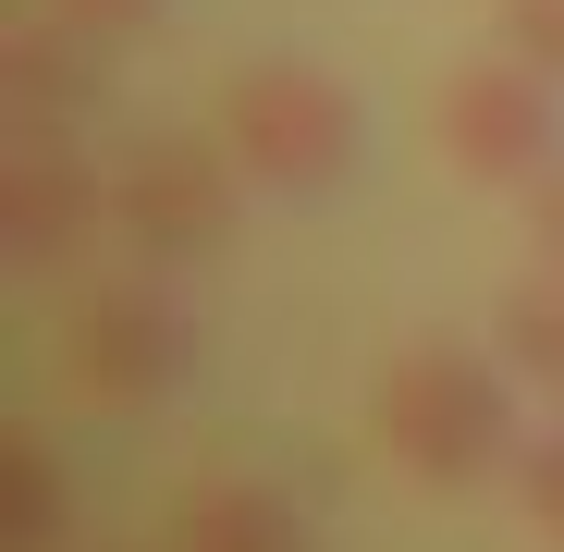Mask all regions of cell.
Returning a JSON list of instances; mask_svg holds the SVG:
<instances>
[{
	"instance_id": "12",
	"label": "cell",
	"mask_w": 564,
	"mask_h": 552,
	"mask_svg": "<svg viewBox=\"0 0 564 552\" xmlns=\"http://www.w3.org/2000/svg\"><path fill=\"white\" fill-rule=\"evenodd\" d=\"M503 50L564 86V0H503Z\"/></svg>"
},
{
	"instance_id": "8",
	"label": "cell",
	"mask_w": 564,
	"mask_h": 552,
	"mask_svg": "<svg viewBox=\"0 0 564 552\" xmlns=\"http://www.w3.org/2000/svg\"><path fill=\"white\" fill-rule=\"evenodd\" d=\"M172 552H319V528L295 516V491H270V479H209L197 504L172 516Z\"/></svg>"
},
{
	"instance_id": "9",
	"label": "cell",
	"mask_w": 564,
	"mask_h": 552,
	"mask_svg": "<svg viewBox=\"0 0 564 552\" xmlns=\"http://www.w3.org/2000/svg\"><path fill=\"white\" fill-rule=\"evenodd\" d=\"M62 540H74V479L37 430H13L0 442V552H62Z\"/></svg>"
},
{
	"instance_id": "3",
	"label": "cell",
	"mask_w": 564,
	"mask_h": 552,
	"mask_svg": "<svg viewBox=\"0 0 564 552\" xmlns=\"http://www.w3.org/2000/svg\"><path fill=\"white\" fill-rule=\"evenodd\" d=\"M246 209V160L221 136H135V160L111 172V234L135 246V270H197L234 246Z\"/></svg>"
},
{
	"instance_id": "11",
	"label": "cell",
	"mask_w": 564,
	"mask_h": 552,
	"mask_svg": "<svg viewBox=\"0 0 564 552\" xmlns=\"http://www.w3.org/2000/svg\"><path fill=\"white\" fill-rule=\"evenodd\" d=\"M516 504H528V528H540V540H564V418H552V430H528V454H516Z\"/></svg>"
},
{
	"instance_id": "10",
	"label": "cell",
	"mask_w": 564,
	"mask_h": 552,
	"mask_svg": "<svg viewBox=\"0 0 564 552\" xmlns=\"http://www.w3.org/2000/svg\"><path fill=\"white\" fill-rule=\"evenodd\" d=\"M491 332H503V368H516V381L564 405V270H552V258H528L516 283H503Z\"/></svg>"
},
{
	"instance_id": "5",
	"label": "cell",
	"mask_w": 564,
	"mask_h": 552,
	"mask_svg": "<svg viewBox=\"0 0 564 552\" xmlns=\"http://www.w3.org/2000/svg\"><path fill=\"white\" fill-rule=\"evenodd\" d=\"M111 234V172L86 160L74 123H13L0 148V246H13L25 283H62V270Z\"/></svg>"
},
{
	"instance_id": "1",
	"label": "cell",
	"mask_w": 564,
	"mask_h": 552,
	"mask_svg": "<svg viewBox=\"0 0 564 552\" xmlns=\"http://www.w3.org/2000/svg\"><path fill=\"white\" fill-rule=\"evenodd\" d=\"M368 430L393 442V467L405 479H430V491H479V479H516V454H528V430H516V368H503V344H405L393 368H381V393H368Z\"/></svg>"
},
{
	"instance_id": "2",
	"label": "cell",
	"mask_w": 564,
	"mask_h": 552,
	"mask_svg": "<svg viewBox=\"0 0 564 552\" xmlns=\"http://www.w3.org/2000/svg\"><path fill=\"white\" fill-rule=\"evenodd\" d=\"M221 148L246 160V184H270V197H332L356 172V148H368V111H356V86L332 62L258 50L221 86Z\"/></svg>"
},
{
	"instance_id": "14",
	"label": "cell",
	"mask_w": 564,
	"mask_h": 552,
	"mask_svg": "<svg viewBox=\"0 0 564 552\" xmlns=\"http://www.w3.org/2000/svg\"><path fill=\"white\" fill-rule=\"evenodd\" d=\"M50 13H74L86 37H148V25H160V0H50Z\"/></svg>"
},
{
	"instance_id": "4",
	"label": "cell",
	"mask_w": 564,
	"mask_h": 552,
	"mask_svg": "<svg viewBox=\"0 0 564 552\" xmlns=\"http://www.w3.org/2000/svg\"><path fill=\"white\" fill-rule=\"evenodd\" d=\"M62 356H74V381L99 393V405H172L184 381H197L209 332H197V307L172 295V270H135V283H99V295L74 307Z\"/></svg>"
},
{
	"instance_id": "6",
	"label": "cell",
	"mask_w": 564,
	"mask_h": 552,
	"mask_svg": "<svg viewBox=\"0 0 564 552\" xmlns=\"http://www.w3.org/2000/svg\"><path fill=\"white\" fill-rule=\"evenodd\" d=\"M430 136H442V160H454L466 184H503V197H528V184L564 160V86L528 74L516 50H503V62H466V74L442 86Z\"/></svg>"
},
{
	"instance_id": "7",
	"label": "cell",
	"mask_w": 564,
	"mask_h": 552,
	"mask_svg": "<svg viewBox=\"0 0 564 552\" xmlns=\"http://www.w3.org/2000/svg\"><path fill=\"white\" fill-rule=\"evenodd\" d=\"M99 50H111V37H86L74 13H25V25H13V50H0L13 123H74L86 99H99Z\"/></svg>"
},
{
	"instance_id": "13",
	"label": "cell",
	"mask_w": 564,
	"mask_h": 552,
	"mask_svg": "<svg viewBox=\"0 0 564 552\" xmlns=\"http://www.w3.org/2000/svg\"><path fill=\"white\" fill-rule=\"evenodd\" d=\"M528 258H552V270H564V160L528 184Z\"/></svg>"
}]
</instances>
